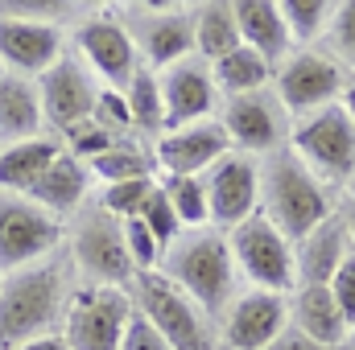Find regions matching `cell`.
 I'll return each instance as SVG.
<instances>
[{
	"label": "cell",
	"mask_w": 355,
	"mask_h": 350,
	"mask_svg": "<svg viewBox=\"0 0 355 350\" xmlns=\"http://www.w3.org/2000/svg\"><path fill=\"white\" fill-rule=\"evenodd\" d=\"M75 284L79 280L67 252L0 276V350L58 334Z\"/></svg>",
	"instance_id": "6da1fadb"
},
{
	"label": "cell",
	"mask_w": 355,
	"mask_h": 350,
	"mask_svg": "<svg viewBox=\"0 0 355 350\" xmlns=\"http://www.w3.org/2000/svg\"><path fill=\"white\" fill-rule=\"evenodd\" d=\"M335 210H339V194L310 174L289 145L261 157V214L289 243L306 239Z\"/></svg>",
	"instance_id": "7a4b0ae2"
},
{
	"label": "cell",
	"mask_w": 355,
	"mask_h": 350,
	"mask_svg": "<svg viewBox=\"0 0 355 350\" xmlns=\"http://www.w3.org/2000/svg\"><path fill=\"white\" fill-rule=\"evenodd\" d=\"M157 272L166 280H174L215 326L244 288V280L236 272V260H232V248H227V235L215 231V227L182 231L174 239V248L162 256Z\"/></svg>",
	"instance_id": "3957f363"
},
{
	"label": "cell",
	"mask_w": 355,
	"mask_h": 350,
	"mask_svg": "<svg viewBox=\"0 0 355 350\" xmlns=\"http://www.w3.org/2000/svg\"><path fill=\"white\" fill-rule=\"evenodd\" d=\"M67 260L75 268L79 284H107V288H132L137 268L128 260L124 223L112 219L95 198L67 223Z\"/></svg>",
	"instance_id": "277c9868"
},
{
	"label": "cell",
	"mask_w": 355,
	"mask_h": 350,
	"mask_svg": "<svg viewBox=\"0 0 355 350\" xmlns=\"http://www.w3.org/2000/svg\"><path fill=\"white\" fill-rule=\"evenodd\" d=\"M58 12H75V8L0 4V66H4V75H21V79L37 83L71 50V21H58Z\"/></svg>",
	"instance_id": "5b68a950"
},
{
	"label": "cell",
	"mask_w": 355,
	"mask_h": 350,
	"mask_svg": "<svg viewBox=\"0 0 355 350\" xmlns=\"http://www.w3.org/2000/svg\"><path fill=\"white\" fill-rule=\"evenodd\" d=\"M128 293H132L137 313L174 350H219V326L162 272L137 276Z\"/></svg>",
	"instance_id": "8992f818"
},
{
	"label": "cell",
	"mask_w": 355,
	"mask_h": 350,
	"mask_svg": "<svg viewBox=\"0 0 355 350\" xmlns=\"http://www.w3.org/2000/svg\"><path fill=\"white\" fill-rule=\"evenodd\" d=\"M132 317H137V305L128 288L75 284L58 334L71 350H120Z\"/></svg>",
	"instance_id": "52a82bcc"
},
{
	"label": "cell",
	"mask_w": 355,
	"mask_h": 350,
	"mask_svg": "<svg viewBox=\"0 0 355 350\" xmlns=\"http://www.w3.org/2000/svg\"><path fill=\"white\" fill-rule=\"evenodd\" d=\"M289 149L302 157V165L318 181H327L343 198V190L355 174V124L339 103L322 107L306 120H293Z\"/></svg>",
	"instance_id": "ba28073f"
},
{
	"label": "cell",
	"mask_w": 355,
	"mask_h": 350,
	"mask_svg": "<svg viewBox=\"0 0 355 350\" xmlns=\"http://www.w3.org/2000/svg\"><path fill=\"white\" fill-rule=\"evenodd\" d=\"M116 12L124 17L145 71L162 75L178 62L194 58V4L145 0V4H116Z\"/></svg>",
	"instance_id": "9c48e42d"
},
{
	"label": "cell",
	"mask_w": 355,
	"mask_h": 350,
	"mask_svg": "<svg viewBox=\"0 0 355 350\" xmlns=\"http://www.w3.org/2000/svg\"><path fill=\"white\" fill-rule=\"evenodd\" d=\"M71 50L87 62V71L103 87L124 91L132 83V75L141 71L137 42H132L124 17L116 12V4L95 8V12H79L71 21Z\"/></svg>",
	"instance_id": "30bf717a"
},
{
	"label": "cell",
	"mask_w": 355,
	"mask_h": 350,
	"mask_svg": "<svg viewBox=\"0 0 355 350\" xmlns=\"http://www.w3.org/2000/svg\"><path fill=\"white\" fill-rule=\"evenodd\" d=\"M67 243V223L37 206L29 194L0 190V276L58 256Z\"/></svg>",
	"instance_id": "8fae6325"
},
{
	"label": "cell",
	"mask_w": 355,
	"mask_h": 350,
	"mask_svg": "<svg viewBox=\"0 0 355 350\" xmlns=\"http://www.w3.org/2000/svg\"><path fill=\"white\" fill-rule=\"evenodd\" d=\"M236 272L244 280V288H265V293H281L289 297L297 288V264H293V243L268 223L257 210L252 219H244L240 227L223 231Z\"/></svg>",
	"instance_id": "7c38bea8"
},
{
	"label": "cell",
	"mask_w": 355,
	"mask_h": 350,
	"mask_svg": "<svg viewBox=\"0 0 355 350\" xmlns=\"http://www.w3.org/2000/svg\"><path fill=\"white\" fill-rule=\"evenodd\" d=\"M347 83V71L322 50V46H310V50H293L277 71H272V91L281 99V107L293 116V120H306L322 107H335L339 95Z\"/></svg>",
	"instance_id": "4fadbf2b"
},
{
	"label": "cell",
	"mask_w": 355,
	"mask_h": 350,
	"mask_svg": "<svg viewBox=\"0 0 355 350\" xmlns=\"http://www.w3.org/2000/svg\"><path fill=\"white\" fill-rule=\"evenodd\" d=\"M219 124H223L232 149L248 153V157H268V153L285 149L289 132H293V116L281 107V99H277L272 87L223 99L219 103Z\"/></svg>",
	"instance_id": "5bb4252c"
},
{
	"label": "cell",
	"mask_w": 355,
	"mask_h": 350,
	"mask_svg": "<svg viewBox=\"0 0 355 350\" xmlns=\"http://www.w3.org/2000/svg\"><path fill=\"white\" fill-rule=\"evenodd\" d=\"M207 206H211V227L215 231H232L244 219H252L261 210V157L248 153H227L223 161H215L207 174Z\"/></svg>",
	"instance_id": "9a60e30c"
},
{
	"label": "cell",
	"mask_w": 355,
	"mask_h": 350,
	"mask_svg": "<svg viewBox=\"0 0 355 350\" xmlns=\"http://www.w3.org/2000/svg\"><path fill=\"white\" fill-rule=\"evenodd\" d=\"M99 79L87 71V62L67 50L42 79H37V91H42V111H46V132L50 136H67L75 124L91 120V107H95V95H99Z\"/></svg>",
	"instance_id": "2e32d148"
},
{
	"label": "cell",
	"mask_w": 355,
	"mask_h": 350,
	"mask_svg": "<svg viewBox=\"0 0 355 350\" xmlns=\"http://www.w3.org/2000/svg\"><path fill=\"white\" fill-rule=\"evenodd\" d=\"M289 330V297L265 288H240L219 317V350H265Z\"/></svg>",
	"instance_id": "e0dca14e"
},
{
	"label": "cell",
	"mask_w": 355,
	"mask_h": 350,
	"mask_svg": "<svg viewBox=\"0 0 355 350\" xmlns=\"http://www.w3.org/2000/svg\"><path fill=\"white\" fill-rule=\"evenodd\" d=\"M153 153H157V177H202L215 161L232 153V140L215 116V120L166 128L153 140Z\"/></svg>",
	"instance_id": "ac0fdd59"
},
{
	"label": "cell",
	"mask_w": 355,
	"mask_h": 350,
	"mask_svg": "<svg viewBox=\"0 0 355 350\" xmlns=\"http://www.w3.org/2000/svg\"><path fill=\"white\" fill-rule=\"evenodd\" d=\"M157 79H162V99H166V128H182V124H198V120L219 116L223 99H219L211 66L202 58H186L170 71H162Z\"/></svg>",
	"instance_id": "d6986e66"
},
{
	"label": "cell",
	"mask_w": 355,
	"mask_h": 350,
	"mask_svg": "<svg viewBox=\"0 0 355 350\" xmlns=\"http://www.w3.org/2000/svg\"><path fill=\"white\" fill-rule=\"evenodd\" d=\"M352 239H347V223L335 210L322 227H314L306 239L293 243V264H297V284H331L339 264L347 260Z\"/></svg>",
	"instance_id": "ffe728a7"
},
{
	"label": "cell",
	"mask_w": 355,
	"mask_h": 350,
	"mask_svg": "<svg viewBox=\"0 0 355 350\" xmlns=\"http://www.w3.org/2000/svg\"><path fill=\"white\" fill-rule=\"evenodd\" d=\"M37 206H46L54 219H62V223H71L83 206H87L91 198H95V181H91L87 165L83 161H75L67 149L58 153V161L46 169V177L33 185V194H29Z\"/></svg>",
	"instance_id": "44dd1931"
},
{
	"label": "cell",
	"mask_w": 355,
	"mask_h": 350,
	"mask_svg": "<svg viewBox=\"0 0 355 350\" xmlns=\"http://www.w3.org/2000/svg\"><path fill=\"white\" fill-rule=\"evenodd\" d=\"M289 326L331 350H339L347 338V322L331 297V284H297L289 293Z\"/></svg>",
	"instance_id": "7402d4cb"
},
{
	"label": "cell",
	"mask_w": 355,
	"mask_h": 350,
	"mask_svg": "<svg viewBox=\"0 0 355 350\" xmlns=\"http://www.w3.org/2000/svg\"><path fill=\"white\" fill-rule=\"evenodd\" d=\"M46 136V111H42V91L33 79L4 75L0 83V149Z\"/></svg>",
	"instance_id": "603a6c76"
},
{
	"label": "cell",
	"mask_w": 355,
	"mask_h": 350,
	"mask_svg": "<svg viewBox=\"0 0 355 350\" xmlns=\"http://www.w3.org/2000/svg\"><path fill=\"white\" fill-rule=\"evenodd\" d=\"M236 8V25H240V42L248 50H257L272 66H281L293 54V37L281 21L277 0H232Z\"/></svg>",
	"instance_id": "cb8c5ba5"
},
{
	"label": "cell",
	"mask_w": 355,
	"mask_h": 350,
	"mask_svg": "<svg viewBox=\"0 0 355 350\" xmlns=\"http://www.w3.org/2000/svg\"><path fill=\"white\" fill-rule=\"evenodd\" d=\"M58 153H62V140L50 136V132L0 149V190H8V194H33V185L58 161Z\"/></svg>",
	"instance_id": "d4e9b609"
},
{
	"label": "cell",
	"mask_w": 355,
	"mask_h": 350,
	"mask_svg": "<svg viewBox=\"0 0 355 350\" xmlns=\"http://www.w3.org/2000/svg\"><path fill=\"white\" fill-rule=\"evenodd\" d=\"M240 46L244 42H240V25H236L232 0H202V4H194V58L215 66L219 58H227Z\"/></svg>",
	"instance_id": "484cf974"
},
{
	"label": "cell",
	"mask_w": 355,
	"mask_h": 350,
	"mask_svg": "<svg viewBox=\"0 0 355 350\" xmlns=\"http://www.w3.org/2000/svg\"><path fill=\"white\" fill-rule=\"evenodd\" d=\"M87 174L95 181V190L120 185V181H149V177H157V153L149 140L128 136V140H116L107 153H99L87 165Z\"/></svg>",
	"instance_id": "4316f807"
},
{
	"label": "cell",
	"mask_w": 355,
	"mask_h": 350,
	"mask_svg": "<svg viewBox=\"0 0 355 350\" xmlns=\"http://www.w3.org/2000/svg\"><path fill=\"white\" fill-rule=\"evenodd\" d=\"M272 71L277 66L268 58H261L248 46H240V50H232L227 58H219L211 66V79H215L219 99H236V95H252V91L272 87Z\"/></svg>",
	"instance_id": "83f0119b"
},
{
	"label": "cell",
	"mask_w": 355,
	"mask_h": 350,
	"mask_svg": "<svg viewBox=\"0 0 355 350\" xmlns=\"http://www.w3.org/2000/svg\"><path fill=\"white\" fill-rule=\"evenodd\" d=\"M124 99H128V116H132V132L141 140H157L166 132V99H162V79L153 71H137L132 83L124 87Z\"/></svg>",
	"instance_id": "f1b7e54d"
},
{
	"label": "cell",
	"mask_w": 355,
	"mask_h": 350,
	"mask_svg": "<svg viewBox=\"0 0 355 350\" xmlns=\"http://www.w3.org/2000/svg\"><path fill=\"white\" fill-rule=\"evenodd\" d=\"M277 8H281V21L293 37V50L322 46L327 25L335 17V0H277Z\"/></svg>",
	"instance_id": "f546056e"
},
{
	"label": "cell",
	"mask_w": 355,
	"mask_h": 350,
	"mask_svg": "<svg viewBox=\"0 0 355 350\" xmlns=\"http://www.w3.org/2000/svg\"><path fill=\"white\" fill-rule=\"evenodd\" d=\"M162 194L170 198L182 231H202L211 227V206H207V185L202 177H157Z\"/></svg>",
	"instance_id": "4dcf8cb0"
},
{
	"label": "cell",
	"mask_w": 355,
	"mask_h": 350,
	"mask_svg": "<svg viewBox=\"0 0 355 350\" xmlns=\"http://www.w3.org/2000/svg\"><path fill=\"white\" fill-rule=\"evenodd\" d=\"M322 50L355 75V0H335V17L327 25V37H322Z\"/></svg>",
	"instance_id": "1f68e13d"
},
{
	"label": "cell",
	"mask_w": 355,
	"mask_h": 350,
	"mask_svg": "<svg viewBox=\"0 0 355 350\" xmlns=\"http://www.w3.org/2000/svg\"><path fill=\"white\" fill-rule=\"evenodd\" d=\"M153 185H157V177H149V181H120V185H99L95 190V202L112 214V219H120V223H128V219H137L141 214V206H145V198L153 194Z\"/></svg>",
	"instance_id": "d6a6232c"
},
{
	"label": "cell",
	"mask_w": 355,
	"mask_h": 350,
	"mask_svg": "<svg viewBox=\"0 0 355 350\" xmlns=\"http://www.w3.org/2000/svg\"><path fill=\"white\" fill-rule=\"evenodd\" d=\"M91 120H95L107 136H116V140L137 136V132H132V116H128V99H124V91H116V87H99L95 107H91ZM137 140H141V136H137Z\"/></svg>",
	"instance_id": "836d02e7"
},
{
	"label": "cell",
	"mask_w": 355,
	"mask_h": 350,
	"mask_svg": "<svg viewBox=\"0 0 355 350\" xmlns=\"http://www.w3.org/2000/svg\"><path fill=\"white\" fill-rule=\"evenodd\" d=\"M137 219L153 231V239L162 243V252H170V248H174V239L182 235V223H178L170 198L162 194V185H153V194L145 198V206H141V214H137Z\"/></svg>",
	"instance_id": "e575fe53"
},
{
	"label": "cell",
	"mask_w": 355,
	"mask_h": 350,
	"mask_svg": "<svg viewBox=\"0 0 355 350\" xmlns=\"http://www.w3.org/2000/svg\"><path fill=\"white\" fill-rule=\"evenodd\" d=\"M58 140H62V149H67L75 161H83V165H91L99 153H107V149L116 145V136H107V132H103L95 120H83V124H75V128H71L67 136H58Z\"/></svg>",
	"instance_id": "d590c367"
},
{
	"label": "cell",
	"mask_w": 355,
	"mask_h": 350,
	"mask_svg": "<svg viewBox=\"0 0 355 350\" xmlns=\"http://www.w3.org/2000/svg\"><path fill=\"white\" fill-rule=\"evenodd\" d=\"M331 297H335V305L343 309V322H347V330L355 326V252H347V260L339 264V272H335V280H331Z\"/></svg>",
	"instance_id": "8d00e7d4"
},
{
	"label": "cell",
	"mask_w": 355,
	"mask_h": 350,
	"mask_svg": "<svg viewBox=\"0 0 355 350\" xmlns=\"http://www.w3.org/2000/svg\"><path fill=\"white\" fill-rule=\"evenodd\" d=\"M120 350H174V347H170V342H166V338H162V334L141 317V313H137V317H132V326H128V334H124V347H120Z\"/></svg>",
	"instance_id": "74e56055"
},
{
	"label": "cell",
	"mask_w": 355,
	"mask_h": 350,
	"mask_svg": "<svg viewBox=\"0 0 355 350\" xmlns=\"http://www.w3.org/2000/svg\"><path fill=\"white\" fill-rule=\"evenodd\" d=\"M265 350H331V347H322V342H314V338H306L302 330H293V326H289V330H285L272 347H265Z\"/></svg>",
	"instance_id": "f35d334b"
},
{
	"label": "cell",
	"mask_w": 355,
	"mask_h": 350,
	"mask_svg": "<svg viewBox=\"0 0 355 350\" xmlns=\"http://www.w3.org/2000/svg\"><path fill=\"white\" fill-rule=\"evenodd\" d=\"M12 350H71L62 342V334H46V338H33V342H21V347Z\"/></svg>",
	"instance_id": "ab89813d"
},
{
	"label": "cell",
	"mask_w": 355,
	"mask_h": 350,
	"mask_svg": "<svg viewBox=\"0 0 355 350\" xmlns=\"http://www.w3.org/2000/svg\"><path fill=\"white\" fill-rule=\"evenodd\" d=\"M339 107L352 116V124H355V75L347 71V83H343V95H339Z\"/></svg>",
	"instance_id": "60d3db41"
},
{
	"label": "cell",
	"mask_w": 355,
	"mask_h": 350,
	"mask_svg": "<svg viewBox=\"0 0 355 350\" xmlns=\"http://www.w3.org/2000/svg\"><path fill=\"white\" fill-rule=\"evenodd\" d=\"M339 214L347 223V239H352V252H355V202L352 198H339Z\"/></svg>",
	"instance_id": "b9f144b4"
},
{
	"label": "cell",
	"mask_w": 355,
	"mask_h": 350,
	"mask_svg": "<svg viewBox=\"0 0 355 350\" xmlns=\"http://www.w3.org/2000/svg\"><path fill=\"white\" fill-rule=\"evenodd\" d=\"M339 350H355V326L347 330V338H343V347H339Z\"/></svg>",
	"instance_id": "7bdbcfd3"
},
{
	"label": "cell",
	"mask_w": 355,
	"mask_h": 350,
	"mask_svg": "<svg viewBox=\"0 0 355 350\" xmlns=\"http://www.w3.org/2000/svg\"><path fill=\"white\" fill-rule=\"evenodd\" d=\"M343 198H352L355 202V174H352V181H347V190H343Z\"/></svg>",
	"instance_id": "ee69618b"
},
{
	"label": "cell",
	"mask_w": 355,
	"mask_h": 350,
	"mask_svg": "<svg viewBox=\"0 0 355 350\" xmlns=\"http://www.w3.org/2000/svg\"><path fill=\"white\" fill-rule=\"evenodd\" d=\"M0 83H4V66H0Z\"/></svg>",
	"instance_id": "f6af8a7d"
}]
</instances>
